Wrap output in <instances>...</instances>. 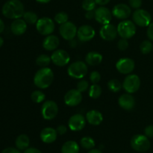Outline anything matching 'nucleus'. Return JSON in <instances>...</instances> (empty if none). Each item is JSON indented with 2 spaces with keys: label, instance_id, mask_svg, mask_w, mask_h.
Returning <instances> with one entry per match:
<instances>
[{
  "label": "nucleus",
  "instance_id": "nucleus-1",
  "mask_svg": "<svg viewBox=\"0 0 153 153\" xmlns=\"http://www.w3.org/2000/svg\"><path fill=\"white\" fill-rule=\"evenodd\" d=\"M1 13L8 19H19L25 13V7L19 0H8L3 5Z\"/></svg>",
  "mask_w": 153,
  "mask_h": 153
},
{
  "label": "nucleus",
  "instance_id": "nucleus-2",
  "mask_svg": "<svg viewBox=\"0 0 153 153\" xmlns=\"http://www.w3.org/2000/svg\"><path fill=\"white\" fill-rule=\"evenodd\" d=\"M54 80V73L49 67H42L37 70L34 77V84L35 86L41 89L48 88Z\"/></svg>",
  "mask_w": 153,
  "mask_h": 153
},
{
  "label": "nucleus",
  "instance_id": "nucleus-3",
  "mask_svg": "<svg viewBox=\"0 0 153 153\" xmlns=\"http://www.w3.org/2000/svg\"><path fill=\"white\" fill-rule=\"evenodd\" d=\"M88 66L83 61H76L69 66L67 73L71 78L75 79H82L88 73Z\"/></svg>",
  "mask_w": 153,
  "mask_h": 153
},
{
  "label": "nucleus",
  "instance_id": "nucleus-4",
  "mask_svg": "<svg viewBox=\"0 0 153 153\" xmlns=\"http://www.w3.org/2000/svg\"><path fill=\"white\" fill-rule=\"evenodd\" d=\"M136 25L134 22L131 20L122 21L117 25L118 34L122 38L130 39L136 33Z\"/></svg>",
  "mask_w": 153,
  "mask_h": 153
},
{
  "label": "nucleus",
  "instance_id": "nucleus-5",
  "mask_svg": "<svg viewBox=\"0 0 153 153\" xmlns=\"http://www.w3.org/2000/svg\"><path fill=\"white\" fill-rule=\"evenodd\" d=\"M131 146L137 152H144L150 148V141L146 135L136 134L131 139Z\"/></svg>",
  "mask_w": 153,
  "mask_h": 153
},
{
  "label": "nucleus",
  "instance_id": "nucleus-6",
  "mask_svg": "<svg viewBox=\"0 0 153 153\" xmlns=\"http://www.w3.org/2000/svg\"><path fill=\"white\" fill-rule=\"evenodd\" d=\"M58 106L55 102L47 100L44 102L41 107V114L44 120H52L58 115Z\"/></svg>",
  "mask_w": 153,
  "mask_h": 153
},
{
  "label": "nucleus",
  "instance_id": "nucleus-7",
  "mask_svg": "<svg viewBox=\"0 0 153 153\" xmlns=\"http://www.w3.org/2000/svg\"><path fill=\"white\" fill-rule=\"evenodd\" d=\"M132 19L134 24L140 27H148L151 23L152 16L150 13L143 9H136L132 14Z\"/></svg>",
  "mask_w": 153,
  "mask_h": 153
},
{
  "label": "nucleus",
  "instance_id": "nucleus-8",
  "mask_svg": "<svg viewBox=\"0 0 153 153\" xmlns=\"http://www.w3.org/2000/svg\"><path fill=\"white\" fill-rule=\"evenodd\" d=\"M36 28L38 33L44 36L49 35L55 30V23L49 17H42L36 23Z\"/></svg>",
  "mask_w": 153,
  "mask_h": 153
},
{
  "label": "nucleus",
  "instance_id": "nucleus-9",
  "mask_svg": "<svg viewBox=\"0 0 153 153\" xmlns=\"http://www.w3.org/2000/svg\"><path fill=\"white\" fill-rule=\"evenodd\" d=\"M140 87V79L138 76L129 74L125 78L123 82V88L128 94L137 92Z\"/></svg>",
  "mask_w": 153,
  "mask_h": 153
},
{
  "label": "nucleus",
  "instance_id": "nucleus-10",
  "mask_svg": "<svg viewBox=\"0 0 153 153\" xmlns=\"http://www.w3.org/2000/svg\"><path fill=\"white\" fill-rule=\"evenodd\" d=\"M77 28L72 22H67L61 25L59 32L61 37L66 40H73L77 35Z\"/></svg>",
  "mask_w": 153,
  "mask_h": 153
},
{
  "label": "nucleus",
  "instance_id": "nucleus-11",
  "mask_svg": "<svg viewBox=\"0 0 153 153\" xmlns=\"http://www.w3.org/2000/svg\"><path fill=\"white\" fill-rule=\"evenodd\" d=\"M51 59L54 64L58 67H64L69 64L70 56L67 51L64 49H57L51 55Z\"/></svg>",
  "mask_w": 153,
  "mask_h": 153
},
{
  "label": "nucleus",
  "instance_id": "nucleus-12",
  "mask_svg": "<svg viewBox=\"0 0 153 153\" xmlns=\"http://www.w3.org/2000/svg\"><path fill=\"white\" fill-rule=\"evenodd\" d=\"M134 67H135L134 61L129 58H120L116 63L117 70L122 74H130L134 70Z\"/></svg>",
  "mask_w": 153,
  "mask_h": 153
},
{
  "label": "nucleus",
  "instance_id": "nucleus-13",
  "mask_svg": "<svg viewBox=\"0 0 153 153\" xmlns=\"http://www.w3.org/2000/svg\"><path fill=\"white\" fill-rule=\"evenodd\" d=\"M112 16V12L105 6H100L95 10V19L102 25L110 23Z\"/></svg>",
  "mask_w": 153,
  "mask_h": 153
},
{
  "label": "nucleus",
  "instance_id": "nucleus-14",
  "mask_svg": "<svg viewBox=\"0 0 153 153\" xmlns=\"http://www.w3.org/2000/svg\"><path fill=\"white\" fill-rule=\"evenodd\" d=\"M82 101V94L77 89L70 90L64 96V102L68 106L74 107L80 104Z\"/></svg>",
  "mask_w": 153,
  "mask_h": 153
},
{
  "label": "nucleus",
  "instance_id": "nucleus-15",
  "mask_svg": "<svg viewBox=\"0 0 153 153\" xmlns=\"http://www.w3.org/2000/svg\"><path fill=\"white\" fill-rule=\"evenodd\" d=\"M86 124V118L81 114L73 115L69 119L68 126L72 131H79L83 129Z\"/></svg>",
  "mask_w": 153,
  "mask_h": 153
},
{
  "label": "nucleus",
  "instance_id": "nucleus-16",
  "mask_svg": "<svg viewBox=\"0 0 153 153\" xmlns=\"http://www.w3.org/2000/svg\"><path fill=\"white\" fill-rule=\"evenodd\" d=\"M100 37L105 40L107 41H111L116 39L118 34L117 28L112 24H105L103 25L100 31Z\"/></svg>",
  "mask_w": 153,
  "mask_h": 153
},
{
  "label": "nucleus",
  "instance_id": "nucleus-17",
  "mask_svg": "<svg viewBox=\"0 0 153 153\" xmlns=\"http://www.w3.org/2000/svg\"><path fill=\"white\" fill-rule=\"evenodd\" d=\"M95 30L92 26L84 25L79 27L77 31V37L82 42H88L95 37Z\"/></svg>",
  "mask_w": 153,
  "mask_h": 153
},
{
  "label": "nucleus",
  "instance_id": "nucleus-18",
  "mask_svg": "<svg viewBox=\"0 0 153 153\" xmlns=\"http://www.w3.org/2000/svg\"><path fill=\"white\" fill-rule=\"evenodd\" d=\"M111 12L114 17L119 19H126L129 17L131 10V7L128 6V4L120 3V4H116L113 7V10Z\"/></svg>",
  "mask_w": 153,
  "mask_h": 153
},
{
  "label": "nucleus",
  "instance_id": "nucleus-19",
  "mask_svg": "<svg viewBox=\"0 0 153 153\" xmlns=\"http://www.w3.org/2000/svg\"><path fill=\"white\" fill-rule=\"evenodd\" d=\"M118 103L119 105L124 110L131 111L135 106V100L131 94L127 93V94H122L119 97Z\"/></svg>",
  "mask_w": 153,
  "mask_h": 153
},
{
  "label": "nucleus",
  "instance_id": "nucleus-20",
  "mask_svg": "<svg viewBox=\"0 0 153 153\" xmlns=\"http://www.w3.org/2000/svg\"><path fill=\"white\" fill-rule=\"evenodd\" d=\"M56 129L51 127H46L41 131L40 134V139L45 143H52L56 140L58 137Z\"/></svg>",
  "mask_w": 153,
  "mask_h": 153
},
{
  "label": "nucleus",
  "instance_id": "nucleus-21",
  "mask_svg": "<svg viewBox=\"0 0 153 153\" xmlns=\"http://www.w3.org/2000/svg\"><path fill=\"white\" fill-rule=\"evenodd\" d=\"M10 30L15 35H22L27 30V22L20 18L14 19L10 25Z\"/></svg>",
  "mask_w": 153,
  "mask_h": 153
},
{
  "label": "nucleus",
  "instance_id": "nucleus-22",
  "mask_svg": "<svg viewBox=\"0 0 153 153\" xmlns=\"http://www.w3.org/2000/svg\"><path fill=\"white\" fill-rule=\"evenodd\" d=\"M59 44L60 40L58 37L53 34H49L43 40V47L47 51H53L58 47Z\"/></svg>",
  "mask_w": 153,
  "mask_h": 153
},
{
  "label": "nucleus",
  "instance_id": "nucleus-23",
  "mask_svg": "<svg viewBox=\"0 0 153 153\" xmlns=\"http://www.w3.org/2000/svg\"><path fill=\"white\" fill-rule=\"evenodd\" d=\"M86 120L92 126H99L103 120V116L97 110H91L87 113Z\"/></svg>",
  "mask_w": 153,
  "mask_h": 153
},
{
  "label": "nucleus",
  "instance_id": "nucleus-24",
  "mask_svg": "<svg viewBox=\"0 0 153 153\" xmlns=\"http://www.w3.org/2000/svg\"><path fill=\"white\" fill-rule=\"evenodd\" d=\"M85 61L90 66L99 65L102 61V55L97 52H88L85 56Z\"/></svg>",
  "mask_w": 153,
  "mask_h": 153
},
{
  "label": "nucleus",
  "instance_id": "nucleus-25",
  "mask_svg": "<svg viewBox=\"0 0 153 153\" xmlns=\"http://www.w3.org/2000/svg\"><path fill=\"white\" fill-rule=\"evenodd\" d=\"M30 144V139L28 135L25 134H20L18 136L15 141L16 147L19 150H25L28 149Z\"/></svg>",
  "mask_w": 153,
  "mask_h": 153
},
{
  "label": "nucleus",
  "instance_id": "nucleus-26",
  "mask_svg": "<svg viewBox=\"0 0 153 153\" xmlns=\"http://www.w3.org/2000/svg\"><path fill=\"white\" fill-rule=\"evenodd\" d=\"M79 146L74 140H68L63 144L61 153H79Z\"/></svg>",
  "mask_w": 153,
  "mask_h": 153
},
{
  "label": "nucleus",
  "instance_id": "nucleus-27",
  "mask_svg": "<svg viewBox=\"0 0 153 153\" xmlns=\"http://www.w3.org/2000/svg\"><path fill=\"white\" fill-rule=\"evenodd\" d=\"M51 61H52L51 57H49L47 55H45V54H42V55H40L37 58L36 64L39 67H47L50 64Z\"/></svg>",
  "mask_w": 153,
  "mask_h": 153
},
{
  "label": "nucleus",
  "instance_id": "nucleus-28",
  "mask_svg": "<svg viewBox=\"0 0 153 153\" xmlns=\"http://www.w3.org/2000/svg\"><path fill=\"white\" fill-rule=\"evenodd\" d=\"M80 144L84 149L91 150V149H94V147L95 146V141L92 137L86 136L81 139Z\"/></svg>",
  "mask_w": 153,
  "mask_h": 153
},
{
  "label": "nucleus",
  "instance_id": "nucleus-29",
  "mask_svg": "<svg viewBox=\"0 0 153 153\" xmlns=\"http://www.w3.org/2000/svg\"><path fill=\"white\" fill-rule=\"evenodd\" d=\"M23 19L28 24L34 25L37 23L38 21V16L37 13H35L33 11H27L25 12L23 15Z\"/></svg>",
  "mask_w": 153,
  "mask_h": 153
},
{
  "label": "nucleus",
  "instance_id": "nucleus-30",
  "mask_svg": "<svg viewBox=\"0 0 153 153\" xmlns=\"http://www.w3.org/2000/svg\"><path fill=\"white\" fill-rule=\"evenodd\" d=\"M102 94V88L97 84H93L89 89V96L92 99H98Z\"/></svg>",
  "mask_w": 153,
  "mask_h": 153
},
{
  "label": "nucleus",
  "instance_id": "nucleus-31",
  "mask_svg": "<svg viewBox=\"0 0 153 153\" xmlns=\"http://www.w3.org/2000/svg\"><path fill=\"white\" fill-rule=\"evenodd\" d=\"M108 88L111 92L117 93L123 88V84L117 79H111L108 82Z\"/></svg>",
  "mask_w": 153,
  "mask_h": 153
},
{
  "label": "nucleus",
  "instance_id": "nucleus-32",
  "mask_svg": "<svg viewBox=\"0 0 153 153\" xmlns=\"http://www.w3.org/2000/svg\"><path fill=\"white\" fill-rule=\"evenodd\" d=\"M31 100H32L35 103H41L42 102H43L46 99V95L44 94V93L42 92L41 91H33L32 94L31 95Z\"/></svg>",
  "mask_w": 153,
  "mask_h": 153
},
{
  "label": "nucleus",
  "instance_id": "nucleus-33",
  "mask_svg": "<svg viewBox=\"0 0 153 153\" xmlns=\"http://www.w3.org/2000/svg\"><path fill=\"white\" fill-rule=\"evenodd\" d=\"M153 49V46L150 40H143L140 45V50L141 53L146 55V54L150 53L151 51Z\"/></svg>",
  "mask_w": 153,
  "mask_h": 153
},
{
  "label": "nucleus",
  "instance_id": "nucleus-34",
  "mask_svg": "<svg viewBox=\"0 0 153 153\" xmlns=\"http://www.w3.org/2000/svg\"><path fill=\"white\" fill-rule=\"evenodd\" d=\"M68 15H67V13L64 11L59 12V13H58L55 16V21L58 24H60V25H62V24L68 22Z\"/></svg>",
  "mask_w": 153,
  "mask_h": 153
},
{
  "label": "nucleus",
  "instance_id": "nucleus-35",
  "mask_svg": "<svg viewBox=\"0 0 153 153\" xmlns=\"http://www.w3.org/2000/svg\"><path fill=\"white\" fill-rule=\"evenodd\" d=\"M82 8L86 11H89V10H95L96 6H97V3H96L95 0H84L82 1Z\"/></svg>",
  "mask_w": 153,
  "mask_h": 153
},
{
  "label": "nucleus",
  "instance_id": "nucleus-36",
  "mask_svg": "<svg viewBox=\"0 0 153 153\" xmlns=\"http://www.w3.org/2000/svg\"><path fill=\"white\" fill-rule=\"evenodd\" d=\"M89 88V83L88 82V81L86 80H80L77 84V90L79 91L82 92H85Z\"/></svg>",
  "mask_w": 153,
  "mask_h": 153
},
{
  "label": "nucleus",
  "instance_id": "nucleus-37",
  "mask_svg": "<svg viewBox=\"0 0 153 153\" xmlns=\"http://www.w3.org/2000/svg\"><path fill=\"white\" fill-rule=\"evenodd\" d=\"M90 80L93 84H97L101 80V75L97 71L91 72L90 74Z\"/></svg>",
  "mask_w": 153,
  "mask_h": 153
},
{
  "label": "nucleus",
  "instance_id": "nucleus-38",
  "mask_svg": "<svg viewBox=\"0 0 153 153\" xmlns=\"http://www.w3.org/2000/svg\"><path fill=\"white\" fill-rule=\"evenodd\" d=\"M128 42L127 40V39L125 38H122L118 41L117 43V47L121 51H124L126 50L128 47Z\"/></svg>",
  "mask_w": 153,
  "mask_h": 153
},
{
  "label": "nucleus",
  "instance_id": "nucleus-39",
  "mask_svg": "<svg viewBox=\"0 0 153 153\" xmlns=\"http://www.w3.org/2000/svg\"><path fill=\"white\" fill-rule=\"evenodd\" d=\"M129 6L134 9H139L142 5V0H128Z\"/></svg>",
  "mask_w": 153,
  "mask_h": 153
},
{
  "label": "nucleus",
  "instance_id": "nucleus-40",
  "mask_svg": "<svg viewBox=\"0 0 153 153\" xmlns=\"http://www.w3.org/2000/svg\"><path fill=\"white\" fill-rule=\"evenodd\" d=\"M144 133L147 137H153V125L146 126L144 129Z\"/></svg>",
  "mask_w": 153,
  "mask_h": 153
},
{
  "label": "nucleus",
  "instance_id": "nucleus-41",
  "mask_svg": "<svg viewBox=\"0 0 153 153\" xmlns=\"http://www.w3.org/2000/svg\"><path fill=\"white\" fill-rule=\"evenodd\" d=\"M56 131L58 134H60V135H63V134H64L66 132H67V128L64 125H60L57 127Z\"/></svg>",
  "mask_w": 153,
  "mask_h": 153
},
{
  "label": "nucleus",
  "instance_id": "nucleus-42",
  "mask_svg": "<svg viewBox=\"0 0 153 153\" xmlns=\"http://www.w3.org/2000/svg\"><path fill=\"white\" fill-rule=\"evenodd\" d=\"M147 36L149 40H153V22L148 25Z\"/></svg>",
  "mask_w": 153,
  "mask_h": 153
},
{
  "label": "nucleus",
  "instance_id": "nucleus-43",
  "mask_svg": "<svg viewBox=\"0 0 153 153\" xmlns=\"http://www.w3.org/2000/svg\"><path fill=\"white\" fill-rule=\"evenodd\" d=\"M1 153H21L19 149L17 148H13V147H8L4 149Z\"/></svg>",
  "mask_w": 153,
  "mask_h": 153
},
{
  "label": "nucleus",
  "instance_id": "nucleus-44",
  "mask_svg": "<svg viewBox=\"0 0 153 153\" xmlns=\"http://www.w3.org/2000/svg\"><path fill=\"white\" fill-rule=\"evenodd\" d=\"M85 18L87 19H92L93 18H95V10H89L86 11L85 13Z\"/></svg>",
  "mask_w": 153,
  "mask_h": 153
},
{
  "label": "nucleus",
  "instance_id": "nucleus-45",
  "mask_svg": "<svg viewBox=\"0 0 153 153\" xmlns=\"http://www.w3.org/2000/svg\"><path fill=\"white\" fill-rule=\"evenodd\" d=\"M23 153H42L38 149L34 147H29L24 150Z\"/></svg>",
  "mask_w": 153,
  "mask_h": 153
},
{
  "label": "nucleus",
  "instance_id": "nucleus-46",
  "mask_svg": "<svg viewBox=\"0 0 153 153\" xmlns=\"http://www.w3.org/2000/svg\"><path fill=\"white\" fill-rule=\"evenodd\" d=\"M111 0H95L97 4L100 6H105V4H108Z\"/></svg>",
  "mask_w": 153,
  "mask_h": 153
},
{
  "label": "nucleus",
  "instance_id": "nucleus-47",
  "mask_svg": "<svg viewBox=\"0 0 153 153\" xmlns=\"http://www.w3.org/2000/svg\"><path fill=\"white\" fill-rule=\"evenodd\" d=\"M4 29V23L2 21V19H0V34L3 32Z\"/></svg>",
  "mask_w": 153,
  "mask_h": 153
},
{
  "label": "nucleus",
  "instance_id": "nucleus-48",
  "mask_svg": "<svg viewBox=\"0 0 153 153\" xmlns=\"http://www.w3.org/2000/svg\"><path fill=\"white\" fill-rule=\"evenodd\" d=\"M88 153H102L100 149H92L89 151Z\"/></svg>",
  "mask_w": 153,
  "mask_h": 153
},
{
  "label": "nucleus",
  "instance_id": "nucleus-49",
  "mask_svg": "<svg viewBox=\"0 0 153 153\" xmlns=\"http://www.w3.org/2000/svg\"><path fill=\"white\" fill-rule=\"evenodd\" d=\"M51 0H36L38 3H41V4H46V3H49Z\"/></svg>",
  "mask_w": 153,
  "mask_h": 153
},
{
  "label": "nucleus",
  "instance_id": "nucleus-50",
  "mask_svg": "<svg viewBox=\"0 0 153 153\" xmlns=\"http://www.w3.org/2000/svg\"><path fill=\"white\" fill-rule=\"evenodd\" d=\"M3 43H4V40H3V38H2V37H0V48L2 46Z\"/></svg>",
  "mask_w": 153,
  "mask_h": 153
},
{
  "label": "nucleus",
  "instance_id": "nucleus-51",
  "mask_svg": "<svg viewBox=\"0 0 153 153\" xmlns=\"http://www.w3.org/2000/svg\"><path fill=\"white\" fill-rule=\"evenodd\" d=\"M152 51H153V49H152Z\"/></svg>",
  "mask_w": 153,
  "mask_h": 153
}]
</instances>
